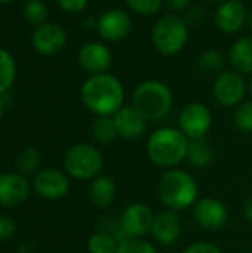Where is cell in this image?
Here are the masks:
<instances>
[{
	"instance_id": "6da1fadb",
	"label": "cell",
	"mask_w": 252,
	"mask_h": 253,
	"mask_svg": "<svg viewBox=\"0 0 252 253\" xmlns=\"http://www.w3.org/2000/svg\"><path fill=\"white\" fill-rule=\"evenodd\" d=\"M85 107L97 116H114L125 99L122 82L108 73L91 76L80 90Z\"/></svg>"
},
{
	"instance_id": "7a4b0ae2",
	"label": "cell",
	"mask_w": 252,
	"mask_h": 253,
	"mask_svg": "<svg viewBox=\"0 0 252 253\" xmlns=\"http://www.w3.org/2000/svg\"><path fill=\"white\" fill-rule=\"evenodd\" d=\"M157 194L160 202L168 209L180 212L196 203L199 188L195 178L189 172L169 169L159 179Z\"/></svg>"
},
{
	"instance_id": "3957f363",
	"label": "cell",
	"mask_w": 252,
	"mask_h": 253,
	"mask_svg": "<svg viewBox=\"0 0 252 253\" xmlns=\"http://www.w3.org/2000/svg\"><path fill=\"white\" fill-rule=\"evenodd\" d=\"M189 138L175 127H160L147 139V156L160 168H174L186 159Z\"/></svg>"
},
{
	"instance_id": "277c9868",
	"label": "cell",
	"mask_w": 252,
	"mask_h": 253,
	"mask_svg": "<svg viewBox=\"0 0 252 253\" xmlns=\"http://www.w3.org/2000/svg\"><path fill=\"white\" fill-rule=\"evenodd\" d=\"M172 92L160 80H146L132 93V107L146 122L163 120L172 108Z\"/></svg>"
},
{
	"instance_id": "5b68a950",
	"label": "cell",
	"mask_w": 252,
	"mask_h": 253,
	"mask_svg": "<svg viewBox=\"0 0 252 253\" xmlns=\"http://www.w3.org/2000/svg\"><path fill=\"white\" fill-rule=\"evenodd\" d=\"M189 39L187 22L178 15H165L153 27L151 42L154 47L166 56L177 55Z\"/></svg>"
},
{
	"instance_id": "8992f818",
	"label": "cell",
	"mask_w": 252,
	"mask_h": 253,
	"mask_svg": "<svg viewBox=\"0 0 252 253\" xmlns=\"http://www.w3.org/2000/svg\"><path fill=\"white\" fill-rule=\"evenodd\" d=\"M102 168V154L91 144H76L70 147L64 156V169L74 179L92 181L100 176Z\"/></svg>"
},
{
	"instance_id": "52a82bcc",
	"label": "cell",
	"mask_w": 252,
	"mask_h": 253,
	"mask_svg": "<svg viewBox=\"0 0 252 253\" xmlns=\"http://www.w3.org/2000/svg\"><path fill=\"white\" fill-rule=\"evenodd\" d=\"M212 125V114L209 108L201 102L187 104L178 117V129L189 138H205Z\"/></svg>"
},
{
	"instance_id": "ba28073f",
	"label": "cell",
	"mask_w": 252,
	"mask_h": 253,
	"mask_svg": "<svg viewBox=\"0 0 252 253\" xmlns=\"http://www.w3.org/2000/svg\"><path fill=\"white\" fill-rule=\"evenodd\" d=\"M154 216L156 215L149 205L137 202L125 208L120 215L119 225L128 239H141L150 233Z\"/></svg>"
},
{
	"instance_id": "9c48e42d",
	"label": "cell",
	"mask_w": 252,
	"mask_h": 253,
	"mask_svg": "<svg viewBox=\"0 0 252 253\" xmlns=\"http://www.w3.org/2000/svg\"><path fill=\"white\" fill-rule=\"evenodd\" d=\"M195 222L206 231H218L229 221V211L226 205L214 197H203L193 205Z\"/></svg>"
},
{
	"instance_id": "30bf717a",
	"label": "cell",
	"mask_w": 252,
	"mask_h": 253,
	"mask_svg": "<svg viewBox=\"0 0 252 253\" xmlns=\"http://www.w3.org/2000/svg\"><path fill=\"white\" fill-rule=\"evenodd\" d=\"M245 80L238 71H223L212 87L214 98L224 107H238L245 96Z\"/></svg>"
},
{
	"instance_id": "8fae6325",
	"label": "cell",
	"mask_w": 252,
	"mask_h": 253,
	"mask_svg": "<svg viewBox=\"0 0 252 253\" xmlns=\"http://www.w3.org/2000/svg\"><path fill=\"white\" fill-rule=\"evenodd\" d=\"M34 191L48 200H58L68 194L70 191V179L68 176L58 169H43L34 173L33 178Z\"/></svg>"
},
{
	"instance_id": "7c38bea8",
	"label": "cell",
	"mask_w": 252,
	"mask_h": 253,
	"mask_svg": "<svg viewBox=\"0 0 252 253\" xmlns=\"http://www.w3.org/2000/svg\"><path fill=\"white\" fill-rule=\"evenodd\" d=\"M97 30L104 40L119 42L128 37L132 31V19L128 12L114 7L98 18Z\"/></svg>"
},
{
	"instance_id": "4fadbf2b",
	"label": "cell",
	"mask_w": 252,
	"mask_h": 253,
	"mask_svg": "<svg viewBox=\"0 0 252 253\" xmlns=\"http://www.w3.org/2000/svg\"><path fill=\"white\" fill-rule=\"evenodd\" d=\"M67 33L58 24L46 22L36 28L33 33V46L34 49L45 56L55 55L61 52L67 44Z\"/></svg>"
},
{
	"instance_id": "5bb4252c",
	"label": "cell",
	"mask_w": 252,
	"mask_h": 253,
	"mask_svg": "<svg viewBox=\"0 0 252 253\" xmlns=\"http://www.w3.org/2000/svg\"><path fill=\"white\" fill-rule=\"evenodd\" d=\"M77 58L80 67L91 76L107 73L113 64L111 50L100 42H91L83 44L79 50Z\"/></svg>"
},
{
	"instance_id": "9a60e30c",
	"label": "cell",
	"mask_w": 252,
	"mask_h": 253,
	"mask_svg": "<svg viewBox=\"0 0 252 253\" xmlns=\"http://www.w3.org/2000/svg\"><path fill=\"white\" fill-rule=\"evenodd\" d=\"M150 234L162 246H172L181 236V219L178 212L165 211L154 216Z\"/></svg>"
},
{
	"instance_id": "2e32d148",
	"label": "cell",
	"mask_w": 252,
	"mask_h": 253,
	"mask_svg": "<svg viewBox=\"0 0 252 253\" xmlns=\"http://www.w3.org/2000/svg\"><path fill=\"white\" fill-rule=\"evenodd\" d=\"M248 21V12L241 0H226L215 10V24L224 33H238Z\"/></svg>"
},
{
	"instance_id": "e0dca14e",
	"label": "cell",
	"mask_w": 252,
	"mask_h": 253,
	"mask_svg": "<svg viewBox=\"0 0 252 253\" xmlns=\"http://www.w3.org/2000/svg\"><path fill=\"white\" fill-rule=\"evenodd\" d=\"M30 193V184L21 173L0 175V205L13 208L21 205Z\"/></svg>"
},
{
	"instance_id": "ac0fdd59",
	"label": "cell",
	"mask_w": 252,
	"mask_h": 253,
	"mask_svg": "<svg viewBox=\"0 0 252 253\" xmlns=\"http://www.w3.org/2000/svg\"><path fill=\"white\" fill-rule=\"evenodd\" d=\"M114 125L117 129V133L123 139H138L144 135L147 122L144 117L132 107H122L114 116Z\"/></svg>"
},
{
	"instance_id": "d6986e66",
	"label": "cell",
	"mask_w": 252,
	"mask_h": 253,
	"mask_svg": "<svg viewBox=\"0 0 252 253\" xmlns=\"http://www.w3.org/2000/svg\"><path fill=\"white\" fill-rule=\"evenodd\" d=\"M116 191H117V188H116L114 179L110 176H105V175H100L92 179L88 194H89L91 203L95 208L104 209L114 202Z\"/></svg>"
},
{
	"instance_id": "ffe728a7",
	"label": "cell",
	"mask_w": 252,
	"mask_h": 253,
	"mask_svg": "<svg viewBox=\"0 0 252 253\" xmlns=\"http://www.w3.org/2000/svg\"><path fill=\"white\" fill-rule=\"evenodd\" d=\"M232 67L241 74L252 73V36L239 37L229 53Z\"/></svg>"
},
{
	"instance_id": "44dd1931",
	"label": "cell",
	"mask_w": 252,
	"mask_h": 253,
	"mask_svg": "<svg viewBox=\"0 0 252 253\" xmlns=\"http://www.w3.org/2000/svg\"><path fill=\"white\" fill-rule=\"evenodd\" d=\"M214 159H215V151L206 138L189 139V148L186 154V160L189 162V165L198 169H203L211 166Z\"/></svg>"
},
{
	"instance_id": "7402d4cb",
	"label": "cell",
	"mask_w": 252,
	"mask_h": 253,
	"mask_svg": "<svg viewBox=\"0 0 252 253\" xmlns=\"http://www.w3.org/2000/svg\"><path fill=\"white\" fill-rule=\"evenodd\" d=\"M92 138L101 145H110L119 136L113 116H97L92 122Z\"/></svg>"
},
{
	"instance_id": "603a6c76",
	"label": "cell",
	"mask_w": 252,
	"mask_h": 253,
	"mask_svg": "<svg viewBox=\"0 0 252 253\" xmlns=\"http://www.w3.org/2000/svg\"><path fill=\"white\" fill-rule=\"evenodd\" d=\"M16 64L15 58L6 49H0V95L7 92L15 80Z\"/></svg>"
},
{
	"instance_id": "cb8c5ba5",
	"label": "cell",
	"mask_w": 252,
	"mask_h": 253,
	"mask_svg": "<svg viewBox=\"0 0 252 253\" xmlns=\"http://www.w3.org/2000/svg\"><path fill=\"white\" fill-rule=\"evenodd\" d=\"M15 166H16L18 173H21L22 176L37 173V169L40 166V153L36 148H31V147L24 148L16 156Z\"/></svg>"
},
{
	"instance_id": "d4e9b609",
	"label": "cell",
	"mask_w": 252,
	"mask_h": 253,
	"mask_svg": "<svg viewBox=\"0 0 252 253\" xmlns=\"http://www.w3.org/2000/svg\"><path fill=\"white\" fill-rule=\"evenodd\" d=\"M86 248L89 253H116L119 242L114 236L104 231H98L89 237Z\"/></svg>"
},
{
	"instance_id": "484cf974",
	"label": "cell",
	"mask_w": 252,
	"mask_h": 253,
	"mask_svg": "<svg viewBox=\"0 0 252 253\" xmlns=\"http://www.w3.org/2000/svg\"><path fill=\"white\" fill-rule=\"evenodd\" d=\"M22 13H24L25 21L33 25L40 27V25L46 24L48 7L42 0H27L22 7Z\"/></svg>"
},
{
	"instance_id": "4316f807",
	"label": "cell",
	"mask_w": 252,
	"mask_h": 253,
	"mask_svg": "<svg viewBox=\"0 0 252 253\" xmlns=\"http://www.w3.org/2000/svg\"><path fill=\"white\" fill-rule=\"evenodd\" d=\"M198 67L205 73H220L224 67V56L218 50H205L198 58Z\"/></svg>"
},
{
	"instance_id": "83f0119b",
	"label": "cell",
	"mask_w": 252,
	"mask_h": 253,
	"mask_svg": "<svg viewBox=\"0 0 252 253\" xmlns=\"http://www.w3.org/2000/svg\"><path fill=\"white\" fill-rule=\"evenodd\" d=\"M233 123L235 126L244 132L251 133L252 132V101L241 102L233 113Z\"/></svg>"
},
{
	"instance_id": "f1b7e54d",
	"label": "cell",
	"mask_w": 252,
	"mask_h": 253,
	"mask_svg": "<svg viewBox=\"0 0 252 253\" xmlns=\"http://www.w3.org/2000/svg\"><path fill=\"white\" fill-rule=\"evenodd\" d=\"M163 3L165 0H126V4L132 12L144 16L156 15L162 9Z\"/></svg>"
},
{
	"instance_id": "f546056e",
	"label": "cell",
	"mask_w": 252,
	"mask_h": 253,
	"mask_svg": "<svg viewBox=\"0 0 252 253\" xmlns=\"http://www.w3.org/2000/svg\"><path fill=\"white\" fill-rule=\"evenodd\" d=\"M116 253H157V249L143 239H126L119 243Z\"/></svg>"
},
{
	"instance_id": "4dcf8cb0",
	"label": "cell",
	"mask_w": 252,
	"mask_h": 253,
	"mask_svg": "<svg viewBox=\"0 0 252 253\" xmlns=\"http://www.w3.org/2000/svg\"><path fill=\"white\" fill-rule=\"evenodd\" d=\"M183 253H223V251L214 245V243H209V242H196V243H192L189 245Z\"/></svg>"
},
{
	"instance_id": "1f68e13d",
	"label": "cell",
	"mask_w": 252,
	"mask_h": 253,
	"mask_svg": "<svg viewBox=\"0 0 252 253\" xmlns=\"http://www.w3.org/2000/svg\"><path fill=\"white\" fill-rule=\"evenodd\" d=\"M58 6L68 12V13H80L86 4H88V0H56Z\"/></svg>"
},
{
	"instance_id": "d6a6232c",
	"label": "cell",
	"mask_w": 252,
	"mask_h": 253,
	"mask_svg": "<svg viewBox=\"0 0 252 253\" xmlns=\"http://www.w3.org/2000/svg\"><path fill=\"white\" fill-rule=\"evenodd\" d=\"M16 231L15 222L9 216H0V242L10 239Z\"/></svg>"
},
{
	"instance_id": "836d02e7",
	"label": "cell",
	"mask_w": 252,
	"mask_h": 253,
	"mask_svg": "<svg viewBox=\"0 0 252 253\" xmlns=\"http://www.w3.org/2000/svg\"><path fill=\"white\" fill-rule=\"evenodd\" d=\"M192 0H165V3L174 10H183L190 4Z\"/></svg>"
},
{
	"instance_id": "e575fe53",
	"label": "cell",
	"mask_w": 252,
	"mask_h": 253,
	"mask_svg": "<svg viewBox=\"0 0 252 253\" xmlns=\"http://www.w3.org/2000/svg\"><path fill=\"white\" fill-rule=\"evenodd\" d=\"M244 216H245V219L252 224V196L251 197H248L245 202H244Z\"/></svg>"
},
{
	"instance_id": "d590c367",
	"label": "cell",
	"mask_w": 252,
	"mask_h": 253,
	"mask_svg": "<svg viewBox=\"0 0 252 253\" xmlns=\"http://www.w3.org/2000/svg\"><path fill=\"white\" fill-rule=\"evenodd\" d=\"M247 22H248V25L251 27V30H252V12L248 15V21H247Z\"/></svg>"
},
{
	"instance_id": "8d00e7d4",
	"label": "cell",
	"mask_w": 252,
	"mask_h": 253,
	"mask_svg": "<svg viewBox=\"0 0 252 253\" xmlns=\"http://www.w3.org/2000/svg\"><path fill=\"white\" fill-rule=\"evenodd\" d=\"M1 117H3V102L0 99V120H1Z\"/></svg>"
},
{
	"instance_id": "74e56055",
	"label": "cell",
	"mask_w": 252,
	"mask_h": 253,
	"mask_svg": "<svg viewBox=\"0 0 252 253\" xmlns=\"http://www.w3.org/2000/svg\"><path fill=\"white\" fill-rule=\"evenodd\" d=\"M13 0H0V4H7V3H12Z\"/></svg>"
},
{
	"instance_id": "f35d334b",
	"label": "cell",
	"mask_w": 252,
	"mask_h": 253,
	"mask_svg": "<svg viewBox=\"0 0 252 253\" xmlns=\"http://www.w3.org/2000/svg\"><path fill=\"white\" fill-rule=\"evenodd\" d=\"M209 1H212V3H223V1H226V0H209Z\"/></svg>"
},
{
	"instance_id": "ab89813d",
	"label": "cell",
	"mask_w": 252,
	"mask_h": 253,
	"mask_svg": "<svg viewBox=\"0 0 252 253\" xmlns=\"http://www.w3.org/2000/svg\"><path fill=\"white\" fill-rule=\"evenodd\" d=\"M250 92H251V96H252V79H251V82H250Z\"/></svg>"
},
{
	"instance_id": "60d3db41",
	"label": "cell",
	"mask_w": 252,
	"mask_h": 253,
	"mask_svg": "<svg viewBox=\"0 0 252 253\" xmlns=\"http://www.w3.org/2000/svg\"><path fill=\"white\" fill-rule=\"evenodd\" d=\"M102 1H107V0H102Z\"/></svg>"
}]
</instances>
